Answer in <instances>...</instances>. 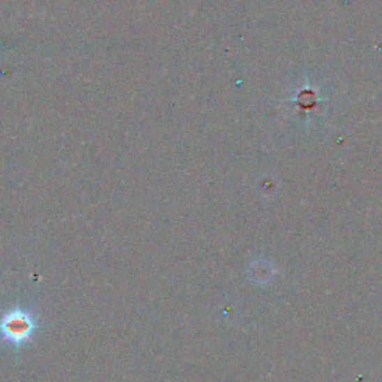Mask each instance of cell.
I'll return each instance as SVG.
<instances>
[{"mask_svg": "<svg viewBox=\"0 0 382 382\" xmlns=\"http://www.w3.org/2000/svg\"><path fill=\"white\" fill-rule=\"evenodd\" d=\"M38 329L36 315L21 307L9 309L0 316V337L3 342L20 348L31 341Z\"/></svg>", "mask_w": 382, "mask_h": 382, "instance_id": "cell-1", "label": "cell"}]
</instances>
